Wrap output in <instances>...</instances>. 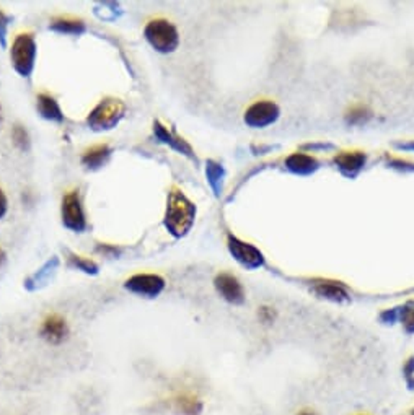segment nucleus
<instances>
[{
    "label": "nucleus",
    "mask_w": 414,
    "mask_h": 415,
    "mask_svg": "<svg viewBox=\"0 0 414 415\" xmlns=\"http://www.w3.org/2000/svg\"><path fill=\"white\" fill-rule=\"evenodd\" d=\"M51 30L64 33V35H82L85 31V25L81 20H71V19H58L51 23Z\"/></svg>",
    "instance_id": "18"
},
{
    "label": "nucleus",
    "mask_w": 414,
    "mask_h": 415,
    "mask_svg": "<svg viewBox=\"0 0 414 415\" xmlns=\"http://www.w3.org/2000/svg\"><path fill=\"white\" fill-rule=\"evenodd\" d=\"M372 117V111L367 106H354L351 107V111L346 115V121L349 124H366L368 119Z\"/></svg>",
    "instance_id": "20"
},
{
    "label": "nucleus",
    "mask_w": 414,
    "mask_h": 415,
    "mask_svg": "<svg viewBox=\"0 0 414 415\" xmlns=\"http://www.w3.org/2000/svg\"><path fill=\"white\" fill-rule=\"evenodd\" d=\"M144 35L147 43L162 54H170L178 48L180 35L168 20H152L147 23Z\"/></svg>",
    "instance_id": "3"
},
{
    "label": "nucleus",
    "mask_w": 414,
    "mask_h": 415,
    "mask_svg": "<svg viewBox=\"0 0 414 415\" xmlns=\"http://www.w3.org/2000/svg\"><path fill=\"white\" fill-rule=\"evenodd\" d=\"M259 317L263 320L264 322H271L272 321V317H274V315H272V311L269 308H261L259 311Z\"/></svg>",
    "instance_id": "28"
},
{
    "label": "nucleus",
    "mask_w": 414,
    "mask_h": 415,
    "mask_svg": "<svg viewBox=\"0 0 414 415\" xmlns=\"http://www.w3.org/2000/svg\"><path fill=\"white\" fill-rule=\"evenodd\" d=\"M36 107H38L39 115H41L44 119H48V121H54V122L64 121V115H62L61 106L58 105V101H56L53 96L44 95V93L38 95Z\"/></svg>",
    "instance_id": "16"
},
{
    "label": "nucleus",
    "mask_w": 414,
    "mask_h": 415,
    "mask_svg": "<svg viewBox=\"0 0 414 415\" xmlns=\"http://www.w3.org/2000/svg\"><path fill=\"white\" fill-rule=\"evenodd\" d=\"M215 290L227 303L242 305L245 301V292H243L242 283L232 274H219L214 280Z\"/></svg>",
    "instance_id": "10"
},
{
    "label": "nucleus",
    "mask_w": 414,
    "mask_h": 415,
    "mask_svg": "<svg viewBox=\"0 0 414 415\" xmlns=\"http://www.w3.org/2000/svg\"><path fill=\"white\" fill-rule=\"evenodd\" d=\"M401 312L398 310H388V311H383L382 315H380V320H382L383 322H395L396 320H398Z\"/></svg>",
    "instance_id": "25"
},
{
    "label": "nucleus",
    "mask_w": 414,
    "mask_h": 415,
    "mask_svg": "<svg viewBox=\"0 0 414 415\" xmlns=\"http://www.w3.org/2000/svg\"><path fill=\"white\" fill-rule=\"evenodd\" d=\"M173 407L180 415H202L204 412V402L191 392H185V394L175 397Z\"/></svg>",
    "instance_id": "14"
},
{
    "label": "nucleus",
    "mask_w": 414,
    "mask_h": 415,
    "mask_svg": "<svg viewBox=\"0 0 414 415\" xmlns=\"http://www.w3.org/2000/svg\"><path fill=\"white\" fill-rule=\"evenodd\" d=\"M5 263V253H4V249H0V266H2Z\"/></svg>",
    "instance_id": "30"
},
{
    "label": "nucleus",
    "mask_w": 414,
    "mask_h": 415,
    "mask_svg": "<svg viewBox=\"0 0 414 415\" xmlns=\"http://www.w3.org/2000/svg\"><path fill=\"white\" fill-rule=\"evenodd\" d=\"M403 372H405V374H406L408 384H411V377L414 373V358H410V360L406 362V365H405V368H403Z\"/></svg>",
    "instance_id": "26"
},
{
    "label": "nucleus",
    "mask_w": 414,
    "mask_h": 415,
    "mask_svg": "<svg viewBox=\"0 0 414 415\" xmlns=\"http://www.w3.org/2000/svg\"><path fill=\"white\" fill-rule=\"evenodd\" d=\"M69 264L72 267H76V269H78V270H83L85 274H96V272H98V266H96L93 261L82 258V256L71 254Z\"/></svg>",
    "instance_id": "21"
},
{
    "label": "nucleus",
    "mask_w": 414,
    "mask_h": 415,
    "mask_svg": "<svg viewBox=\"0 0 414 415\" xmlns=\"http://www.w3.org/2000/svg\"><path fill=\"white\" fill-rule=\"evenodd\" d=\"M296 415H319L315 411H311V409H302V411L297 412Z\"/></svg>",
    "instance_id": "29"
},
{
    "label": "nucleus",
    "mask_w": 414,
    "mask_h": 415,
    "mask_svg": "<svg viewBox=\"0 0 414 415\" xmlns=\"http://www.w3.org/2000/svg\"><path fill=\"white\" fill-rule=\"evenodd\" d=\"M400 320L408 334H414V308H403Z\"/></svg>",
    "instance_id": "23"
},
{
    "label": "nucleus",
    "mask_w": 414,
    "mask_h": 415,
    "mask_svg": "<svg viewBox=\"0 0 414 415\" xmlns=\"http://www.w3.org/2000/svg\"><path fill=\"white\" fill-rule=\"evenodd\" d=\"M196 219V206L188 197L180 191L178 187H173L168 194L167 212L163 224L165 228L172 233L175 238L185 236L191 230Z\"/></svg>",
    "instance_id": "1"
},
{
    "label": "nucleus",
    "mask_w": 414,
    "mask_h": 415,
    "mask_svg": "<svg viewBox=\"0 0 414 415\" xmlns=\"http://www.w3.org/2000/svg\"><path fill=\"white\" fill-rule=\"evenodd\" d=\"M314 292L319 295L320 298L334 301V303H344L349 300V295L346 292V288L339 283L334 282H315L314 283Z\"/></svg>",
    "instance_id": "13"
},
{
    "label": "nucleus",
    "mask_w": 414,
    "mask_h": 415,
    "mask_svg": "<svg viewBox=\"0 0 414 415\" xmlns=\"http://www.w3.org/2000/svg\"><path fill=\"white\" fill-rule=\"evenodd\" d=\"M12 139L15 142V145L21 150H26L28 147H30V137H28V132L25 130V127L15 126L12 130Z\"/></svg>",
    "instance_id": "22"
},
{
    "label": "nucleus",
    "mask_w": 414,
    "mask_h": 415,
    "mask_svg": "<svg viewBox=\"0 0 414 415\" xmlns=\"http://www.w3.org/2000/svg\"><path fill=\"white\" fill-rule=\"evenodd\" d=\"M7 209H9L7 196H5L4 191L0 189V219H4V215L7 214Z\"/></svg>",
    "instance_id": "27"
},
{
    "label": "nucleus",
    "mask_w": 414,
    "mask_h": 415,
    "mask_svg": "<svg viewBox=\"0 0 414 415\" xmlns=\"http://www.w3.org/2000/svg\"><path fill=\"white\" fill-rule=\"evenodd\" d=\"M286 167L296 174H310L319 169V162L307 153H292L287 157Z\"/></svg>",
    "instance_id": "15"
},
{
    "label": "nucleus",
    "mask_w": 414,
    "mask_h": 415,
    "mask_svg": "<svg viewBox=\"0 0 414 415\" xmlns=\"http://www.w3.org/2000/svg\"><path fill=\"white\" fill-rule=\"evenodd\" d=\"M61 217L66 228H69L72 231L82 233L87 228V219H85V212L78 191H71L69 194H66L64 199H62Z\"/></svg>",
    "instance_id": "5"
},
{
    "label": "nucleus",
    "mask_w": 414,
    "mask_h": 415,
    "mask_svg": "<svg viewBox=\"0 0 414 415\" xmlns=\"http://www.w3.org/2000/svg\"><path fill=\"white\" fill-rule=\"evenodd\" d=\"M124 112H126V106H124L121 100L106 98L100 101L95 106V110L90 112L87 117V124L90 129L96 130V132L110 130L118 126L119 121L124 117Z\"/></svg>",
    "instance_id": "2"
},
{
    "label": "nucleus",
    "mask_w": 414,
    "mask_h": 415,
    "mask_svg": "<svg viewBox=\"0 0 414 415\" xmlns=\"http://www.w3.org/2000/svg\"><path fill=\"white\" fill-rule=\"evenodd\" d=\"M154 132H155V137L158 140H160V142H163V144L170 145V147H172V149H175V150L180 152V153H183V155H186V157L195 158V155H192L191 147L188 144H186V142L183 139H180L177 134L170 132V130L165 126H162L160 122H155Z\"/></svg>",
    "instance_id": "12"
},
{
    "label": "nucleus",
    "mask_w": 414,
    "mask_h": 415,
    "mask_svg": "<svg viewBox=\"0 0 414 415\" xmlns=\"http://www.w3.org/2000/svg\"><path fill=\"white\" fill-rule=\"evenodd\" d=\"M279 106L272 101H258V103L252 105L245 112V122L247 126L261 129L266 126H271L279 117Z\"/></svg>",
    "instance_id": "7"
},
{
    "label": "nucleus",
    "mask_w": 414,
    "mask_h": 415,
    "mask_svg": "<svg viewBox=\"0 0 414 415\" xmlns=\"http://www.w3.org/2000/svg\"><path fill=\"white\" fill-rule=\"evenodd\" d=\"M411 415H414V409H413V412H411Z\"/></svg>",
    "instance_id": "32"
},
{
    "label": "nucleus",
    "mask_w": 414,
    "mask_h": 415,
    "mask_svg": "<svg viewBox=\"0 0 414 415\" xmlns=\"http://www.w3.org/2000/svg\"><path fill=\"white\" fill-rule=\"evenodd\" d=\"M206 176H207L209 184H211V187L215 192V196H219L220 191H222V181H224V176H225L222 164H219L215 162H207Z\"/></svg>",
    "instance_id": "19"
},
{
    "label": "nucleus",
    "mask_w": 414,
    "mask_h": 415,
    "mask_svg": "<svg viewBox=\"0 0 414 415\" xmlns=\"http://www.w3.org/2000/svg\"><path fill=\"white\" fill-rule=\"evenodd\" d=\"M0 121H2V115H0Z\"/></svg>",
    "instance_id": "31"
},
{
    "label": "nucleus",
    "mask_w": 414,
    "mask_h": 415,
    "mask_svg": "<svg viewBox=\"0 0 414 415\" xmlns=\"http://www.w3.org/2000/svg\"><path fill=\"white\" fill-rule=\"evenodd\" d=\"M367 157L362 152H341L339 155L334 157V163L338 164L339 172L343 174L354 178L362 168L366 167Z\"/></svg>",
    "instance_id": "11"
},
{
    "label": "nucleus",
    "mask_w": 414,
    "mask_h": 415,
    "mask_svg": "<svg viewBox=\"0 0 414 415\" xmlns=\"http://www.w3.org/2000/svg\"><path fill=\"white\" fill-rule=\"evenodd\" d=\"M39 335L49 345L64 344L71 335V327L64 317L59 315H49L43 320L39 327Z\"/></svg>",
    "instance_id": "9"
},
{
    "label": "nucleus",
    "mask_w": 414,
    "mask_h": 415,
    "mask_svg": "<svg viewBox=\"0 0 414 415\" xmlns=\"http://www.w3.org/2000/svg\"><path fill=\"white\" fill-rule=\"evenodd\" d=\"M229 251L247 269H258V267L264 266L263 253L253 244L240 241L235 236H229Z\"/></svg>",
    "instance_id": "8"
},
{
    "label": "nucleus",
    "mask_w": 414,
    "mask_h": 415,
    "mask_svg": "<svg viewBox=\"0 0 414 415\" xmlns=\"http://www.w3.org/2000/svg\"><path fill=\"white\" fill-rule=\"evenodd\" d=\"M9 21L10 19L7 15H5L2 10H0V43H2V46L5 48L7 46V26H9Z\"/></svg>",
    "instance_id": "24"
},
{
    "label": "nucleus",
    "mask_w": 414,
    "mask_h": 415,
    "mask_svg": "<svg viewBox=\"0 0 414 415\" xmlns=\"http://www.w3.org/2000/svg\"><path fill=\"white\" fill-rule=\"evenodd\" d=\"M111 155V149L108 145H96L88 149L83 153L82 157V163L87 167L88 169H98L103 167V164L108 162V158Z\"/></svg>",
    "instance_id": "17"
},
{
    "label": "nucleus",
    "mask_w": 414,
    "mask_h": 415,
    "mask_svg": "<svg viewBox=\"0 0 414 415\" xmlns=\"http://www.w3.org/2000/svg\"><path fill=\"white\" fill-rule=\"evenodd\" d=\"M124 288L129 290L130 293L139 295V297L157 298L165 290V280H163V277L155 274H138L124 282Z\"/></svg>",
    "instance_id": "6"
},
{
    "label": "nucleus",
    "mask_w": 414,
    "mask_h": 415,
    "mask_svg": "<svg viewBox=\"0 0 414 415\" xmlns=\"http://www.w3.org/2000/svg\"><path fill=\"white\" fill-rule=\"evenodd\" d=\"M10 59H12L14 69L21 77L31 75L36 61V43L30 33H21L15 38L12 51H10Z\"/></svg>",
    "instance_id": "4"
}]
</instances>
